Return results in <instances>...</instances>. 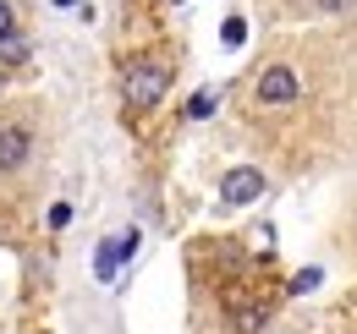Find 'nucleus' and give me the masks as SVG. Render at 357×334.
<instances>
[{"label": "nucleus", "instance_id": "7", "mask_svg": "<svg viewBox=\"0 0 357 334\" xmlns=\"http://www.w3.org/2000/svg\"><path fill=\"white\" fill-rule=\"evenodd\" d=\"M6 33H17V11H11V0H0V39Z\"/></svg>", "mask_w": 357, "mask_h": 334}, {"label": "nucleus", "instance_id": "8", "mask_svg": "<svg viewBox=\"0 0 357 334\" xmlns=\"http://www.w3.org/2000/svg\"><path fill=\"white\" fill-rule=\"evenodd\" d=\"M319 6H324V11H335V6H347V0H319Z\"/></svg>", "mask_w": 357, "mask_h": 334}, {"label": "nucleus", "instance_id": "6", "mask_svg": "<svg viewBox=\"0 0 357 334\" xmlns=\"http://www.w3.org/2000/svg\"><path fill=\"white\" fill-rule=\"evenodd\" d=\"M209 110H215V99H209V93H198V99H192V104H187V116H192V121H204V116H209Z\"/></svg>", "mask_w": 357, "mask_h": 334}, {"label": "nucleus", "instance_id": "9", "mask_svg": "<svg viewBox=\"0 0 357 334\" xmlns=\"http://www.w3.org/2000/svg\"><path fill=\"white\" fill-rule=\"evenodd\" d=\"M55 6H72V0H55Z\"/></svg>", "mask_w": 357, "mask_h": 334}, {"label": "nucleus", "instance_id": "4", "mask_svg": "<svg viewBox=\"0 0 357 334\" xmlns=\"http://www.w3.org/2000/svg\"><path fill=\"white\" fill-rule=\"evenodd\" d=\"M28 154H33V132H28V126H0V175L22 170Z\"/></svg>", "mask_w": 357, "mask_h": 334}, {"label": "nucleus", "instance_id": "5", "mask_svg": "<svg viewBox=\"0 0 357 334\" xmlns=\"http://www.w3.org/2000/svg\"><path fill=\"white\" fill-rule=\"evenodd\" d=\"M0 61H28V39L22 33H6L0 39Z\"/></svg>", "mask_w": 357, "mask_h": 334}, {"label": "nucleus", "instance_id": "2", "mask_svg": "<svg viewBox=\"0 0 357 334\" xmlns=\"http://www.w3.org/2000/svg\"><path fill=\"white\" fill-rule=\"evenodd\" d=\"M297 93H303V77H297V66H286V61L264 66V72H259V88H253V99H259L264 110H275V104H291Z\"/></svg>", "mask_w": 357, "mask_h": 334}, {"label": "nucleus", "instance_id": "3", "mask_svg": "<svg viewBox=\"0 0 357 334\" xmlns=\"http://www.w3.org/2000/svg\"><path fill=\"white\" fill-rule=\"evenodd\" d=\"M259 198H264V170H253V165L225 170V181H220V203L225 209H248V203H259Z\"/></svg>", "mask_w": 357, "mask_h": 334}, {"label": "nucleus", "instance_id": "1", "mask_svg": "<svg viewBox=\"0 0 357 334\" xmlns=\"http://www.w3.org/2000/svg\"><path fill=\"white\" fill-rule=\"evenodd\" d=\"M171 61H160V55H143V61H132L127 66V77H121V99H127V110H154L165 93H171Z\"/></svg>", "mask_w": 357, "mask_h": 334}]
</instances>
